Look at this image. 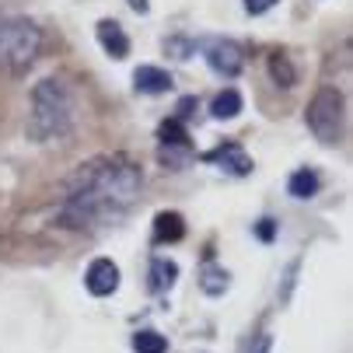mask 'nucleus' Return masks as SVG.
<instances>
[{
  "label": "nucleus",
  "mask_w": 353,
  "mask_h": 353,
  "mask_svg": "<svg viewBox=\"0 0 353 353\" xmlns=\"http://www.w3.org/2000/svg\"><path fill=\"white\" fill-rule=\"evenodd\" d=\"M143 192V168L130 154H98L84 161L63 199L60 224L70 231H98L123 221Z\"/></svg>",
  "instance_id": "f257e3e1"
},
{
  "label": "nucleus",
  "mask_w": 353,
  "mask_h": 353,
  "mask_svg": "<svg viewBox=\"0 0 353 353\" xmlns=\"http://www.w3.org/2000/svg\"><path fill=\"white\" fill-rule=\"evenodd\" d=\"M74 130V91L63 77H42L28 94V140L49 143Z\"/></svg>",
  "instance_id": "f03ea898"
},
{
  "label": "nucleus",
  "mask_w": 353,
  "mask_h": 353,
  "mask_svg": "<svg viewBox=\"0 0 353 353\" xmlns=\"http://www.w3.org/2000/svg\"><path fill=\"white\" fill-rule=\"evenodd\" d=\"M42 53V28L21 14H0V77H21Z\"/></svg>",
  "instance_id": "7ed1b4c3"
},
{
  "label": "nucleus",
  "mask_w": 353,
  "mask_h": 353,
  "mask_svg": "<svg viewBox=\"0 0 353 353\" xmlns=\"http://www.w3.org/2000/svg\"><path fill=\"white\" fill-rule=\"evenodd\" d=\"M305 126L312 130V137L325 147H336L343 140V126H346V98L336 84H322L312 102L305 109Z\"/></svg>",
  "instance_id": "20e7f679"
},
{
  "label": "nucleus",
  "mask_w": 353,
  "mask_h": 353,
  "mask_svg": "<svg viewBox=\"0 0 353 353\" xmlns=\"http://www.w3.org/2000/svg\"><path fill=\"white\" fill-rule=\"evenodd\" d=\"M158 147H154V158L165 172H185L192 161H196V147H192V137H189V126L179 123L175 116L161 119L158 123V133H154Z\"/></svg>",
  "instance_id": "39448f33"
},
{
  "label": "nucleus",
  "mask_w": 353,
  "mask_h": 353,
  "mask_svg": "<svg viewBox=\"0 0 353 353\" xmlns=\"http://www.w3.org/2000/svg\"><path fill=\"white\" fill-rule=\"evenodd\" d=\"M196 158L210 168H217V172H224V175H234V179H245V175L256 172V161H252V154L238 140H221L217 147L203 150V154H196Z\"/></svg>",
  "instance_id": "423d86ee"
},
{
  "label": "nucleus",
  "mask_w": 353,
  "mask_h": 353,
  "mask_svg": "<svg viewBox=\"0 0 353 353\" xmlns=\"http://www.w3.org/2000/svg\"><path fill=\"white\" fill-rule=\"evenodd\" d=\"M203 60L221 81H234L245 70V49L234 39H210L203 42Z\"/></svg>",
  "instance_id": "0eeeda50"
},
{
  "label": "nucleus",
  "mask_w": 353,
  "mask_h": 353,
  "mask_svg": "<svg viewBox=\"0 0 353 353\" xmlns=\"http://www.w3.org/2000/svg\"><path fill=\"white\" fill-rule=\"evenodd\" d=\"M119 266L112 263V259H94L91 266H88V273H84V287H88V294L91 297H112L116 290H119Z\"/></svg>",
  "instance_id": "6e6552de"
},
{
  "label": "nucleus",
  "mask_w": 353,
  "mask_h": 353,
  "mask_svg": "<svg viewBox=\"0 0 353 353\" xmlns=\"http://www.w3.org/2000/svg\"><path fill=\"white\" fill-rule=\"evenodd\" d=\"M94 39H98V46H102V53L109 57V60H126L130 57V35H126V28L116 21V18H102L94 25Z\"/></svg>",
  "instance_id": "1a4fd4ad"
},
{
  "label": "nucleus",
  "mask_w": 353,
  "mask_h": 353,
  "mask_svg": "<svg viewBox=\"0 0 353 353\" xmlns=\"http://www.w3.org/2000/svg\"><path fill=\"white\" fill-rule=\"evenodd\" d=\"M179 280V263L168 259V256H154L147 266V290L154 294V297H165Z\"/></svg>",
  "instance_id": "9d476101"
},
{
  "label": "nucleus",
  "mask_w": 353,
  "mask_h": 353,
  "mask_svg": "<svg viewBox=\"0 0 353 353\" xmlns=\"http://www.w3.org/2000/svg\"><path fill=\"white\" fill-rule=\"evenodd\" d=\"M133 88L140 91V94H168L172 88H175V77L165 70V67H150V63H143V67H137L133 70Z\"/></svg>",
  "instance_id": "9b49d317"
},
{
  "label": "nucleus",
  "mask_w": 353,
  "mask_h": 353,
  "mask_svg": "<svg viewBox=\"0 0 353 353\" xmlns=\"http://www.w3.org/2000/svg\"><path fill=\"white\" fill-rule=\"evenodd\" d=\"M185 238V217L179 210H161L154 217V231H150V241L154 245H175Z\"/></svg>",
  "instance_id": "f8f14e48"
},
{
  "label": "nucleus",
  "mask_w": 353,
  "mask_h": 353,
  "mask_svg": "<svg viewBox=\"0 0 353 353\" xmlns=\"http://www.w3.org/2000/svg\"><path fill=\"white\" fill-rule=\"evenodd\" d=\"M241 109H245V98H241L238 88H224V91H217V94L210 98V119L228 123V119H238Z\"/></svg>",
  "instance_id": "ddd939ff"
},
{
  "label": "nucleus",
  "mask_w": 353,
  "mask_h": 353,
  "mask_svg": "<svg viewBox=\"0 0 353 353\" xmlns=\"http://www.w3.org/2000/svg\"><path fill=\"white\" fill-rule=\"evenodd\" d=\"M319 189H322V175L315 168H297L287 179V196H294V199H312V196H319Z\"/></svg>",
  "instance_id": "4468645a"
},
{
  "label": "nucleus",
  "mask_w": 353,
  "mask_h": 353,
  "mask_svg": "<svg viewBox=\"0 0 353 353\" xmlns=\"http://www.w3.org/2000/svg\"><path fill=\"white\" fill-rule=\"evenodd\" d=\"M266 70H270V81L276 88H294L297 84V67L283 49H273V53L266 57Z\"/></svg>",
  "instance_id": "2eb2a0df"
},
{
  "label": "nucleus",
  "mask_w": 353,
  "mask_h": 353,
  "mask_svg": "<svg viewBox=\"0 0 353 353\" xmlns=\"http://www.w3.org/2000/svg\"><path fill=\"white\" fill-rule=\"evenodd\" d=\"M199 290L207 297H224L231 290V273L217 263H203V270H199Z\"/></svg>",
  "instance_id": "dca6fc26"
},
{
  "label": "nucleus",
  "mask_w": 353,
  "mask_h": 353,
  "mask_svg": "<svg viewBox=\"0 0 353 353\" xmlns=\"http://www.w3.org/2000/svg\"><path fill=\"white\" fill-rule=\"evenodd\" d=\"M133 353H168V339L158 329H137L133 332Z\"/></svg>",
  "instance_id": "f3484780"
},
{
  "label": "nucleus",
  "mask_w": 353,
  "mask_h": 353,
  "mask_svg": "<svg viewBox=\"0 0 353 353\" xmlns=\"http://www.w3.org/2000/svg\"><path fill=\"white\" fill-rule=\"evenodd\" d=\"M196 49H203V42H199V39H189V35H172V39H165V53L175 57V60H192Z\"/></svg>",
  "instance_id": "a211bd4d"
},
{
  "label": "nucleus",
  "mask_w": 353,
  "mask_h": 353,
  "mask_svg": "<svg viewBox=\"0 0 353 353\" xmlns=\"http://www.w3.org/2000/svg\"><path fill=\"white\" fill-rule=\"evenodd\" d=\"M199 112V98L196 94H185V98H179V105H175V119L179 123H185L189 126V119Z\"/></svg>",
  "instance_id": "6ab92c4d"
},
{
  "label": "nucleus",
  "mask_w": 353,
  "mask_h": 353,
  "mask_svg": "<svg viewBox=\"0 0 353 353\" xmlns=\"http://www.w3.org/2000/svg\"><path fill=\"white\" fill-rule=\"evenodd\" d=\"M241 4H245V14L248 18H263V14H270L280 4V0H241Z\"/></svg>",
  "instance_id": "aec40b11"
},
{
  "label": "nucleus",
  "mask_w": 353,
  "mask_h": 353,
  "mask_svg": "<svg viewBox=\"0 0 353 353\" xmlns=\"http://www.w3.org/2000/svg\"><path fill=\"white\" fill-rule=\"evenodd\" d=\"M245 353H273V336L270 332H259V336H252Z\"/></svg>",
  "instance_id": "412c9836"
},
{
  "label": "nucleus",
  "mask_w": 353,
  "mask_h": 353,
  "mask_svg": "<svg viewBox=\"0 0 353 353\" xmlns=\"http://www.w3.org/2000/svg\"><path fill=\"white\" fill-rule=\"evenodd\" d=\"M256 238H259V241H273V238H276V221H273V217H263V221L256 224Z\"/></svg>",
  "instance_id": "4be33fe9"
},
{
  "label": "nucleus",
  "mask_w": 353,
  "mask_h": 353,
  "mask_svg": "<svg viewBox=\"0 0 353 353\" xmlns=\"http://www.w3.org/2000/svg\"><path fill=\"white\" fill-rule=\"evenodd\" d=\"M130 8H133L137 14H150V4H147V0H130Z\"/></svg>",
  "instance_id": "5701e85b"
}]
</instances>
